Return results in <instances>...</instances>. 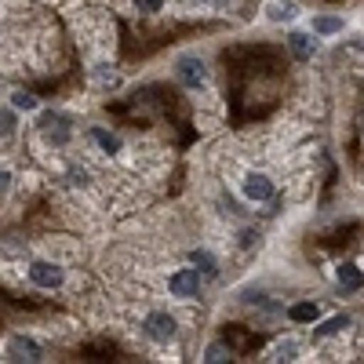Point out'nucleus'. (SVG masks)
Returning <instances> with one entry per match:
<instances>
[{
  "label": "nucleus",
  "mask_w": 364,
  "mask_h": 364,
  "mask_svg": "<svg viewBox=\"0 0 364 364\" xmlns=\"http://www.w3.org/2000/svg\"><path fill=\"white\" fill-rule=\"evenodd\" d=\"M135 4H139V11H149V15H154V11L164 8V0H135Z\"/></svg>",
  "instance_id": "obj_17"
},
{
  "label": "nucleus",
  "mask_w": 364,
  "mask_h": 364,
  "mask_svg": "<svg viewBox=\"0 0 364 364\" xmlns=\"http://www.w3.org/2000/svg\"><path fill=\"white\" fill-rule=\"evenodd\" d=\"M208 360H230V350H223V346H211V350H208Z\"/></svg>",
  "instance_id": "obj_19"
},
{
  "label": "nucleus",
  "mask_w": 364,
  "mask_h": 364,
  "mask_svg": "<svg viewBox=\"0 0 364 364\" xmlns=\"http://www.w3.org/2000/svg\"><path fill=\"white\" fill-rule=\"evenodd\" d=\"M273 357H277V360H291V357H295V343H284V346H277V350H273Z\"/></svg>",
  "instance_id": "obj_18"
},
{
  "label": "nucleus",
  "mask_w": 364,
  "mask_h": 364,
  "mask_svg": "<svg viewBox=\"0 0 364 364\" xmlns=\"http://www.w3.org/2000/svg\"><path fill=\"white\" fill-rule=\"evenodd\" d=\"M11 102H15L18 109H33V106H37V99H33V95H26V91H18V95H11Z\"/></svg>",
  "instance_id": "obj_16"
},
{
  "label": "nucleus",
  "mask_w": 364,
  "mask_h": 364,
  "mask_svg": "<svg viewBox=\"0 0 364 364\" xmlns=\"http://www.w3.org/2000/svg\"><path fill=\"white\" fill-rule=\"evenodd\" d=\"M269 18L281 22V18H295V4H269Z\"/></svg>",
  "instance_id": "obj_15"
},
{
  "label": "nucleus",
  "mask_w": 364,
  "mask_h": 364,
  "mask_svg": "<svg viewBox=\"0 0 364 364\" xmlns=\"http://www.w3.org/2000/svg\"><path fill=\"white\" fill-rule=\"evenodd\" d=\"M360 284H364V277H360V269L346 262V266L339 269V288H343V291H360Z\"/></svg>",
  "instance_id": "obj_10"
},
{
  "label": "nucleus",
  "mask_w": 364,
  "mask_h": 364,
  "mask_svg": "<svg viewBox=\"0 0 364 364\" xmlns=\"http://www.w3.org/2000/svg\"><path fill=\"white\" fill-rule=\"evenodd\" d=\"M200 277H204V273H197V269H178L175 277L168 281V291L178 295V299H190V295L200 291Z\"/></svg>",
  "instance_id": "obj_1"
},
{
  "label": "nucleus",
  "mask_w": 364,
  "mask_h": 364,
  "mask_svg": "<svg viewBox=\"0 0 364 364\" xmlns=\"http://www.w3.org/2000/svg\"><path fill=\"white\" fill-rule=\"evenodd\" d=\"M288 44H291V55L295 58H314V48H317V41L310 33H291Z\"/></svg>",
  "instance_id": "obj_9"
},
{
  "label": "nucleus",
  "mask_w": 364,
  "mask_h": 364,
  "mask_svg": "<svg viewBox=\"0 0 364 364\" xmlns=\"http://www.w3.org/2000/svg\"><path fill=\"white\" fill-rule=\"evenodd\" d=\"M146 336L154 339V343L175 339V317H168V314H149V317H146Z\"/></svg>",
  "instance_id": "obj_3"
},
{
  "label": "nucleus",
  "mask_w": 364,
  "mask_h": 364,
  "mask_svg": "<svg viewBox=\"0 0 364 364\" xmlns=\"http://www.w3.org/2000/svg\"><path fill=\"white\" fill-rule=\"evenodd\" d=\"M175 73H178V80L186 84V87H200V84L208 80V70H204L200 58H178V63H175Z\"/></svg>",
  "instance_id": "obj_2"
},
{
  "label": "nucleus",
  "mask_w": 364,
  "mask_h": 364,
  "mask_svg": "<svg viewBox=\"0 0 364 364\" xmlns=\"http://www.w3.org/2000/svg\"><path fill=\"white\" fill-rule=\"evenodd\" d=\"M8 357H15V360H41V357H44V350H41L33 339L15 336V339H8Z\"/></svg>",
  "instance_id": "obj_5"
},
{
  "label": "nucleus",
  "mask_w": 364,
  "mask_h": 364,
  "mask_svg": "<svg viewBox=\"0 0 364 364\" xmlns=\"http://www.w3.org/2000/svg\"><path fill=\"white\" fill-rule=\"evenodd\" d=\"M339 29H343V18H331V15L314 18V33H339Z\"/></svg>",
  "instance_id": "obj_12"
},
{
  "label": "nucleus",
  "mask_w": 364,
  "mask_h": 364,
  "mask_svg": "<svg viewBox=\"0 0 364 364\" xmlns=\"http://www.w3.org/2000/svg\"><path fill=\"white\" fill-rule=\"evenodd\" d=\"M29 281H33L37 288H58L63 284V269L51 266V262H33L29 266Z\"/></svg>",
  "instance_id": "obj_4"
},
{
  "label": "nucleus",
  "mask_w": 364,
  "mask_h": 364,
  "mask_svg": "<svg viewBox=\"0 0 364 364\" xmlns=\"http://www.w3.org/2000/svg\"><path fill=\"white\" fill-rule=\"evenodd\" d=\"M8 186V171H0V190H4Z\"/></svg>",
  "instance_id": "obj_20"
},
{
  "label": "nucleus",
  "mask_w": 364,
  "mask_h": 364,
  "mask_svg": "<svg viewBox=\"0 0 364 364\" xmlns=\"http://www.w3.org/2000/svg\"><path fill=\"white\" fill-rule=\"evenodd\" d=\"M288 317H291L295 324H314V321L321 317V310H317V302H295V306L288 310Z\"/></svg>",
  "instance_id": "obj_8"
},
{
  "label": "nucleus",
  "mask_w": 364,
  "mask_h": 364,
  "mask_svg": "<svg viewBox=\"0 0 364 364\" xmlns=\"http://www.w3.org/2000/svg\"><path fill=\"white\" fill-rule=\"evenodd\" d=\"M91 139H95V142L106 149V154H117V149H120V139H117V135H109V132H102V128L91 132Z\"/></svg>",
  "instance_id": "obj_13"
},
{
  "label": "nucleus",
  "mask_w": 364,
  "mask_h": 364,
  "mask_svg": "<svg viewBox=\"0 0 364 364\" xmlns=\"http://www.w3.org/2000/svg\"><path fill=\"white\" fill-rule=\"evenodd\" d=\"M343 328H350V317H331V321H324L317 331H314V339H324V336H336V331H343Z\"/></svg>",
  "instance_id": "obj_11"
},
{
  "label": "nucleus",
  "mask_w": 364,
  "mask_h": 364,
  "mask_svg": "<svg viewBox=\"0 0 364 364\" xmlns=\"http://www.w3.org/2000/svg\"><path fill=\"white\" fill-rule=\"evenodd\" d=\"M41 124H44L48 142H55V146H63V142L70 139V132H66V120H63V117H44Z\"/></svg>",
  "instance_id": "obj_7"
},
{
  "label": "nucleus",
  "mask_w": 364,
  "mask_h": 364,
  "mask_svg": "<svg viewBox=\"0 0 364 364\" xmlns=\"http://www.w3.org/2000/svg\"><path fill=\"white\" fill-rule=\"evenodd\" d=\"M245 197L248 200H269L273 197V182L266 175H248L245 178Z\"/></svg>",
  "instance_id": "obj_6"
},
{
  "label": "nucleus",
  "mask_w": 364,
  "mask_h": 364,
  "mask_svg": "<svg viewBox=\"0 0 364 364\" xmlns=\"http://www.w3.org/2000/svg\"><path fill=\"white\" fill-rule=\"evenodd\" d=\"M193 266H200L204 277H215V259H211L208 252H193Z\"/></svg>",
  "instance_id": "obj_14"
}]
</instances>
